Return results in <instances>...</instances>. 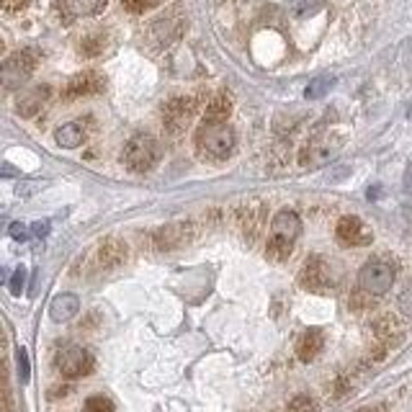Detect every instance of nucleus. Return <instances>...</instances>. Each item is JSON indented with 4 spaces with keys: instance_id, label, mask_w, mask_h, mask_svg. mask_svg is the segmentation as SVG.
Segmentation results:
<instances>
[{
    "instance_id": "nucleus-17",
    "label": "nucleus",
    "mask_w": 412,
    "mask_h": 412,
    "mask_svg": "<svg viewBox=\"0 0 412 412\" xmlns=\"http://www.w3.org/2000/svg\"><path fill=\"white\" fill-rule=\"evenodd\" d=\"M62 14L68 19H83V16H95L106 8V0H60Z\"/></svg>"
},
{
    "instance_id": "nucleus-25",
    "label": "nucleus",
    "mask_w": 412,
    "mask_h": 412,
    "mask_svg": "<svg viewBox=\"0 0 412 412\" xmlns=\"http://www.w3.org/2000/svg\"><path fill=\"white\" fill-rule=\"evenodd\" d=\"M317 402L310 397V394H297V397L289 402V412H317Z\"/></svg>"
},
{
    "instance_id": "nucleus-14",
    "label": "nucleus",
    "mask_w": 412,
    "mask_h": 412,
    "mask_svg": "<svg viewBox=\"0 0 412 412\" xmlns=\"http://www.w3.org/2000/svg\"><path fill=\"white\" fill-rule=\"evenodd\" d=\"M127 260V245L119 237H108L106 243H101L98 248V268L111 270L116 265H122Z\"/></svg>"
},
{
    "instance_id": "nucleus-29",
    "label": "nucleus",
    "mask_w": 412,
    "mask_h": 412,
    "mask_svg": "<svg viewBox=\"0 0 412 412\" xmlns=\"http://www.w3.org/2000/svg\"><path fill=\"white\" fill-rule=\"evenodd\" d=\"M23 286H26V270L16 268L14 276H11V284H8V289H11V294H14V297H21V294H23Z\"/></svg>"
},
{
    "instance_id": "nucleus-8",
    "label": "nucleus",
    "mask_w": 412,
    "mask_h": 412,
    "mask_svg": "<svg viewBox=\"0 0 412 412\" xmlns=\"http://www.w3.org/2000/svg\"><path fill=\"white\" fill-rule=\"evenodd\" d=\"M335 235H338L340 243L348 245V248H364V245H371L374 240L371 230L361 222L359 216H351V214L340 219L338 227H335Z\"/></svg>"
},
{
    "instance_id": "nucleus-20",
    "label": "nucleus",
    "mask_w": 412,
    "mask_h": 412,
    "mask_svg": "<svg viewBox=\"0 0 412 412\" xmlns=\"http://www.w3.org/2000/svg\"><path fill=\"white\" fill-rule=\"evenodd\" d=\"M324 0H289V14L297 16V19H307V16H315L322 8Z\"/></svg>"
},
{
    "instance_id": "nucleus-1",
    "label": "nucleus",
    "mask_w": 412,
    "mask_h": 412,
    "mask_svg": "<svg viewBox=\"0 0 412 412\" xmlns=\"http://www.w3.org/2000/svg\"><path fill=\"white\" fill-rule=\"evenodd\" d=\"M237 144V137L227 122H204L196 132V147L211 160H227Z\"/></svg>"
},
{
    "instance_id": "nucleus-34",
    "label": "nucleus",
    "mask_w": 412,
    "mask_h": 412,
    "mask_svg": "<svg viewBox=\"0 0 412 412\" xmlns=\"http://www.w3.org/2000/svg\"><path fill=\"white\" fill-rule=\"evenodd\" d=\"M356 412H386V407L384 405H369V407H361V410H356Z\"/></svg>"
},
{
    "instance_id": "nucleus-19",
    "label": "nucleus",
    "mask_w": 412,
    "mask_h": 412,
    "mask_svg": "<svg viewBox=\"0 0 412 412\" xmlns=\"http://www.w3.org/2000/svg\"><path fill=\"white\" fill-rule=\"evenodd\" d=\"M374 332H376L379 340H384V343H392V340H399V335H402V327L397 324V319L386 315V317L376 319V324H374Z\"/></svg>"
},
{
    "instance_id": "nucleus-22",
    "label": "nucleus",
    "mask_w": 412,
    "mask_h": 412,
    "mask_svg": "<svg viewBox=\"0 0 412 412\" xmlns=\"http://www.w3.org/2000/svg\"><path fill=\"white\" fill-rule=\"evenodd\" d=\"M332 83H335V80H332V78H327V75H324V78H317V80H312L310 85H307L305 95L310 98V101H317V98H322V95L332 88Z\"/></svg>"
},
{
    "instance_id": "nucleus-9",
    "label": "nucleus",
    "mask_w": 412,
    "mask_h": 412,
    "mask_svg": "<svg viewBox=\"0 0 412 412\" xmlns=\"http://www.w3.org/2000/svg\"><path fill=\"white\" fill-rule=\"evenodd\" d=\"M338 149V142H332L330 137H315L307 142V147L302 149V165L305 168H322L324 162H330L332 155Z\"/></svg>"
},
{
    "instance_id": "nucleus-30",
    "label": "nucleus",
    "mask_w": 412,
    "mask_h": 412,
    "mask_svg": "<svg viewBox=\"0 0 412 412\" xmlns=\"http://www.w3.org/2000/svg\"><path fill=\"white\" fill-rule=\"evenodd\" d=\"M8 232H11V237H14V240H21V243H23V240H28V227H26V224L14 222L11 227H8Z\"/></svg>"
},
{
    "instance_id": "nucleus-3",
    "label": "nucleus",
    "mask_w": 412,
    "mask_h": 412,
    "mask_svg": "<svg viewBox=\"0 0 412 412\" xmlns=\"http://www.w3.org/2000/svg\"><path fill=\"white\" fill-rule=\"evenodd\" d=\"M157 160H160V144H157V139L152 134L139 132L124 147V162L134 173H147V170L155 168Z\"/></svg>"
},
{
    "instance_id": "nucleus-12",
    "label": "nucleus",
    "mask_w": 412,
    "mask_h": 412,
    "mask_svg": "<svg viewBox=\"0 0 412 412\" xmlns=\"http://www.w3.org/2000/svg\"><path fill=\"white\" fill-rule=\"evenodd\" d=\"M103 90V78L93 70H85V73L75 75L73 80L65 85V98H83V95H93Z\"/></svg>"
},
{
    "instance_id": "nucleus-32",
    "label": "nucleus",
    "mask_w": 412,
    "mask_h": 412,
    "mask_svg": "<svg viewBox=\"0 0 412 412\" xmlns=\"http://www.w3.org/2000/svg\"><path fill=\"white\" fill-rule=\"evenodd\" d=\"M31 232H34L36 237H47L49 235V222H36L34 227H31Z\"/></svg>"
},
{
    "instance_id": "nucleus-21",
    "label": "nucleus",
    "mask_w": 412,
    "mask_h": 412,
    "mask_svg": "<svg viewBox=\"0 0 412 412\" xmlns=\"http://www.w3.org/2000/svg\"><path fill=\"white\" fill-rule=\"evenodd\" d=\"M230 116V101L224 98V95H219V98H214V101L209 103V108H206V122H224Z\"/></svg>"
},
{
    "instance_id": "nucleus-26",
    "label": "nucleus",
    "mask_w": 412,
    "mask_h": 412,
    "mask_svg": "<svg viewBox=\"0 0 412 412\" xmlns=\"http://www.w3.org/2000/svg\"><path fill=\"white\" fill-rule=\"evenodd\" d=\"M16 366H19L21 384H28V379H31V366H28V353H26V348H19V351H16Z\"/></svg>"
},
{
    "instance_id": "nucleus-4",
    "label": "nucleus",
    "mask_w": 412,
    "mask_h": 412,
    "mask_svg": "<svg viewBox=\"0 0 412 412\" xmlns=\"http://www.w3.org/2000/svg\"><path fill=\"white\" fill-rule=\"evenodd\" d=\"M394 284V265L386 258H371L359 270V286L369 297H384Z\"/></svg>"
},
{
    "instance_id": "nucleus-7",
    "label": "nucleus",
    "mask_w": 412,
    "mask_h": 412,
    "mask_svg": "<svg viewBox=\"0 0 412 412\" xmlns=\"http://www.w3.org/2000/svg\"><path fill=\"white\" fill-rule=\"evenodd\" d=\"M299 235H302V219H299V214L294 209H281L273 216V222H270V240L294 245Z\"/></svg>"
},
{
    "instance_id": "nucleus-15",
    "label": "nucleus",
    "mask_w": 412,
    "mask_h": 412,
    "mask_svg": "<svg viewBox=\"0 0 412 412\" xmlns=\"http://www.w3.org/2000/svg\"><path fill=\"white\" fill-rule=\"evenodd\" d=\"M322 348H324V335H322V330H317V327L305 330L302 332V338L297 340V356H299V361H305V364L317 359Z\"/></svg>"
},
{
    "instance_id": "nucleus-5",
    "label": "nucleus",
    "mask_w": 412,
    "mask_h": 412,
    "mask_svg": "<svg viewBox=\"0 0 412 412\" xmlns=\"http://www.w3.org/2000/svg\"><path fill=\"white\" fill-rule=\"evenodd\" d=\"M93 356L83 345H65L54 356V369L65 379H80L93 371Z\"/></svg>"
},
{
    "instance_id": "nucleus-2",
    "label": "nucleus",
    "mask_w": 412,
    "mask_h": 412,
    "mask_svg": "<svg viewBox=\"0 0 412 412\" xmlns=\"http://www.w3.org/2000/svg\"><path fill=\"white\" fill-rule=\"evenodd\" d=\"M338 270L322 255H310L299 270V286L312 294H330L338 289Z\"/></svg>"
},
{
    "instance_id": "nucleus-13",
    "label": "nucleus",
    "mask_w": 412,
    "mask_h": 412,
    "mask_svg": "<svg viewBox=\"0 0 412 412\" xmlns=\"http://www.w3.org/2000/svg\"><path fill=\"white\" fill-rule=\"evenodd\" d=\"M47 98H49V85H36V88H28V90H23V93L19 95V101H16V111H19V116L31 119V116H36L41 108H44Z\"/></svg>"
},
{
    "instance_id": "nucleus-28",
    "label": "nucleus",
    "mask_w": 412,
    "mask_h": 412,
    "mask_svg": "<svg viewBox=\"0 0 412 412\" xmlns=\"http://www.w3.org/2000/svg\"><path fill=\"white\" fill-rule=\"evenodd\" d=\"M162 0H122V6L127 8L129 14H144L149 8L160 6Z\"/></svg>"
},
{
    "instance_id": "nucleus-23",
    "label": "nucleus",
    "mask_w": 412,
    "mask_h": 412,
    "mask_svg": "<svg viewBox=\"0 0 412 412\" xmlns=\"http://www.w3.org/2000/svg\"><path fill=\"white\" fill-rule=\"evenodd\" d=\"M83 412H116V407H114V402L108 397H103V394H93V397L85 399Z\"/></svg>"
},
{
    "instance_id": "nucleus-11",
    "label": "nucleus",
    "mask_w": 412,
    "mask_h": 412,
    "mask_svg": "<svg viewBox=\"0 0 412 412\" xmlns=\"http://www.w3.org/2000/svg\"><path fill=\"white\" fill-rule=\"evenodd\" d=\"M194 108L196 106H194L191 98H176V101H170L168 106H165V111H162V122H165V127H168L173 134H178V132L191 122Z\"/></svg>"
},
{
    "instance_id": "nucleus-31",
    "label": "nucleus",
    "mask_w": 412,
    "mask_h": 412,
    "mask_svg": "<svg viewBox=\"0 0 412 412\" xmlns=\"http://www.w3.org/2000/svg\"><path fill=\"white\" fill-rule=\"evenodd\" d=\"M28 6V0H3V8H6L8 14H19L23 8Z\"/></svg>"
},
{
    "instance_id": "nucleus-10",
    "label": "nucleus",
    "mask_w": 412,
    "mask_h": 412,
    "mask_svg": "<svg viewBox=\"0 0 412 412\" xmlns=\"http://www.w3.org/2000/svg\"><path fill=\"white\" fill-rule=\"evenodd\" d=\"M183 31V19L178 14H170V16H162V19L152 21L149 26V39L155 47H168L173 41L181 36Z\"/></svg>"
},
{
    "instance_id": "nucleus-24",
    "label": "nucleus",
    "mask_w": 412,
    "mask_h": 412,
    "mask_svg": "<svg viewBox=\"0 0 412 412\" xmlns=\"http://www.w3.org/2000/svg\"><path fill=\"white\" fill-rule=\"evenodd\" d=\"M106 49V36L103 34H95V36H88V39L80 41V52L85 57H95V54H101Z\"/></svg>"
},
{
    "instance_id": "nucleus-18",
    "label": "nucleus",
    "mask_w": 412,
    "mask_h": 412,
    "mask_svg": "<svg viewBox=\"0 0 412 412\" xmlns=\"http://www.w3.org/2000/svg\"><path fill=\"white\" fill-rule=\"evenodd\" d=\"M83 139H85V129H83V124H78V122L62 124V127H57V132H54V142L65 149L80 147Z\"/></svg>"
},
{
    "instance_id": "nucleus-33",
    "label": "nucleus",
    "mask_w": 412,
    "mask_h": 412,
    "mask_svg": "<svg viewBox=\"0 0 412 412\" xmlns=\"http://www.w3.org/2000/svg\"><path fill=\"white\" fill-rule=\"evenodd\" d=\"M34 189H39V183H23V186H19V196H31Z\"/></svg>"
},
{
    "instance_id": "nucleus-6",
    "label": "nucleus",
    "mask_w": 412,
    "mask_h": 412,
    "mask_svg": "<svg viewBox=\"0 0 412 412\" xmlns=\"http://www.w3.org/2000/svg\"><path fill=\"white\" fill-rule=\"evenodd\" d=\"M34 68H36V52L21 49V52L11 54V57L3 62V85H6L8 90L21 88V85L31 78Z\"/></svg>"
},
{
    "instance_id": "nucleus-16",
    "label": "nucleus",
    "mask_w": 412,
    "mask_h": 412,
    "mask_svg": "<svg viewBox=\"0 0 412 412\" xmlns=\"http://www.w3.org/2000/svg\"><path fill=\"white\" fill-rule=\"evenodd\" d=\"M80 312V299L75 297V294H57V297L52 299V305H49V317L54 319V322H68V319H73L75 315Z\"/></svg>"
},
{
    "instance_id": "nucleus-27",
    "label": "nucleus",
    "mask_w": 412,
    "mask_h": 412,
    "mask_svg": "<svg viewBox=\"0 0 412 412\" xmlns=\"http://www.w3.org/2000/svg\"><path fill=\"white\" fill-rule=\"evenodd\" d=\"M397 305H399V312L412 319V281H407V284L402 286V291H399L397 297Z\"/></svg>"
}]
</instances>
